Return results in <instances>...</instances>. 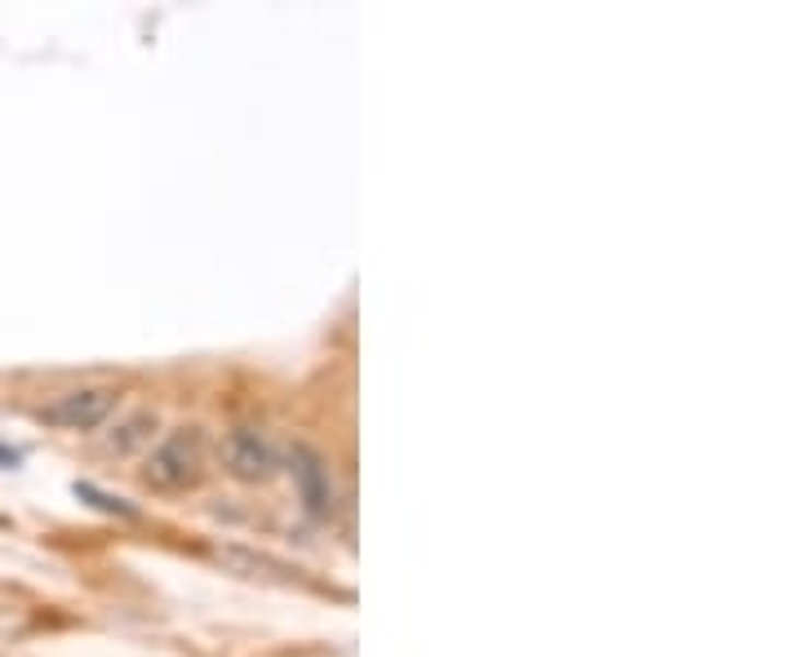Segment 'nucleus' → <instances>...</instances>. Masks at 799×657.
Wrapping results in <instances>:
<instances>
[{
	"label": "nucleus",
	"mask_w": 799,
	"mask_h": 657,
	"mask_svg": "<svg viewBox=\"0 0 799 657\" xmlns=\"http://www.w3.org/2000/svg\"><path fill=\"white\" fill-rule=\"evenodd\" d=\"M200 475H205V431L200 427L170 431L142 462V484L155 493H183V488L200 484Z\"/></svg>",
	"instance_id": "f257e3e1"
},
{
	"label": "nucleus",
	"mask_w": 799,
	"mask_h": 657,
	"mask_svg": "<svg viewBox=\"0 0 799 657\" xmlns=\"http://www.w3.org/2000/svg\"><path fill=\"white\" fill-rule=\"evenodd\" d=\"M116 414V387H71L36 408V418L58 431H99Z\"/></svg>",
	"instance_id": "f03ea898"
},
{
	"label": "nucleus",
	"mask_w": 799,
	"mask_h": 657,
	"mask_svg": "<svg viewBox=\"0 0 799 657\" xmlns=\"http://www.w3.org/2000/svg\"><path fill=\"white\" fill-rule=\"evenodd\" d=\"M222 466L240 484H267L280 471V453H276V445L263 431H254V427H231L222 436Z\"/></svg>",
	"instance_id": "7ed1b4c3"
},
{
	"label": "nucleus",
	"mask_w": 799,
	"mask_h": 657,
	"mask_svg": "<svg viewBox=\"0 0 799 657\" xmlns=\"http://www.w3.org/2000/svg\"><path fill=\"white\" fill-rule=\"evenodd\" d=\"M289 466H293V484H298L302 507H306L315 520H334V511H338V488H334L329 462L320 458L311 445H293Z\"/></svg>",
	"instance_id": "20e7f679"
},
{
	"label": "nucleus",
	"mask_w": 799,
	"mask_h": 657,
	"mask_svg": "<svg viewBox=\"0 0 799 657\" xmlns=\"http://www.w3.org/2000/svg\"><path fill=\"white\" fill-rule=\"evenodd\" d=\"M213 555H218V564H227L231 573H240V578L298 583V573H302V568H293V564H285V560L267 555V551H250V546H218Z\"/></svg>",
	"instance_id": "39448f33"
},
{
	"label": "nucleus",
	"mask_w": 799,
	"mask_h": 657,
	"mask_svg": "<svg viewBox=\"0 0 799 657\" xmlns=\"http://www.w3.org/2000/svg\"><path fill=\"white\" fill-rule=\"evenodd\" d=\"M155 427H160L155 408H134V414H125V418L112 427V436H107V449H112L116 458H129V453H138L142 445H151Z\"/></svg>",
	"instance_id": "423d86ee"
}]
</instances>
